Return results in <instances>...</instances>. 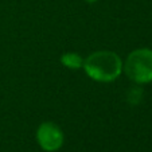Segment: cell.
Segmentation results:
<instances>
[{"mask_svg": "<svg viewBox=\"0 0 152 152\" xmlns=\"http://www.w3.org/2000/svg\"><path fill=\"white\" fill-rule=\"evenodd\" d=\"M83 61L85 57L75 51H66L63 53L59 58V62L63 67L70 70H81L83 67Z\"/></svg>", "mask_w": 152, "mask_h": 152, "instance_id": "4", "label": "cell"}, {"mask_svg": "<svg viewBox=\"0 0 152 152\" xmlns=\"http://www.w3.org/2000/svg\"><path fill=\"white\" fill-rule=\"evenodd\" d=\"M124 61L116 51L97 50L85 57L82 70L90 80L100 83L115 82L123 74Z\"/></svg>", "mask_w": 152, "mask_h": 152, "instance_id": "1", "label": "cell"}, {"mask_svg": "<svg viewBox=\"0 0 152 152\" xmlns=\"http://www.w3.org/2000/svg\"><path fill=\"white\" fill-rule=\"evenodd\" d=\"M83 1H86L88 4H94V3H97L98 0H83Z\"/></svg>", "mask_w": 152, "mask_h": 152, "instance_id": "6", "label": "cell"}, {"mask_svg": "<svg viewBox=\"0 0 152 152\" xmlns=\"http://www.w3.org/2000/svg\"><path fill=\"white\" fill-rule=\"evenodd\" d=\"M38 145L45 152H57L65 144V133L54 121H43L35 132Z\"/></svg>", "mask_w": 152, "mask_h": 152, "instance_id": "3", "label": "cell"}, {"mask_svg": "<svg viewBox=\"0 0 152 152\" xmlns=\"http://www.w3.org/2000/svg\"><path fill=\"white\" fill-rule=\"evenodd\" d=\"M143 89L140 85H135L126 92V101L131 105H137L141 100H143Z\"/></svg>", "mask_w": 152, "mask_h": 152, "instance_id": "5", "label": "cell"}, {"mask_svg": "<svg viewBox=\"0 0 152 152\" xmlns=\"http://www.w3.org/2000/svg\"><path fill=\"white\" fill-rule=\"evenodd\" d=\"M123 73L135 85L152 82V49L140 47L126 55L123 65Z\"/></svg>", "mask_w": 152, "mask_h": 152, "instance_id": "2", "label": "cell"}]
</instances>
